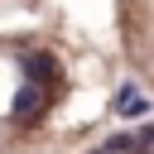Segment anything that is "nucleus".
I'll return each mask as SVG.
<instances>
[{
    "label": "nucleus",
    "mask_w": 154,
    "mask_h": 154,
    "mask_svg": "<svg viewBox=\"0 0 154 154\" xmlns=\"http://www.w3.org/2000/svg\"><path fill=\"white\" fill-rule=\"evenodd\" d=\"M38 106H43V91H38V82H24V87H19V96H14V106H10V111H14V116H19V120H24V116H34V111H38Z\"/></svg>",
    "instance_id": "obj_1"
},
{
    "label": "nucleus",
    "mask_w": 154,
    "mask_h": 154,
    "mask_svg": "<svg viewBox=\"0 0 154 154\" xmlns=\"http://www.w3.org/2000/svg\"><path fill=\"white\" fill-rule=\"evenodd\" d=\"M140 144H154V125H144V130H140Z\"/></svg>",
    "instance_id": "obj_2"
},
{
    "label": "nucleus",
    "mask_w": 154,
    "mask_h": 154,
    "mask_svg": "<svg viewBox=\"0 0 154 154\" xmlns=\"http://www.w3.org/2000/svg\"><path fill=\"white\" fill-rule=\"evenodd\" d=\"M91 154H111V149H91Z\"/></svg>",
    "instance_id": "obj_3"
}]
</instances>
